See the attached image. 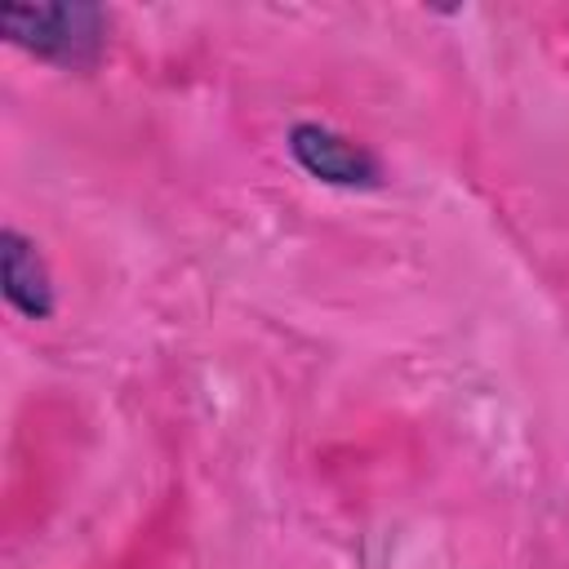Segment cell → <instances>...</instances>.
<instances>
[{
    "instance_id": "3",
    "label": "cell",
    "mask_w": 569,
    "mask_h": 569,
    "mask_svg": "<svg viewBox=\"0 0 569 569\" xmlns=\"http://www.w3.org/2000/svg\"><path fill=\"white\" fill-rule=\"evenodd\" d=\"M0 293L22 320H49L58 311L53 271L40 244L18 227H0Z\"/></svg>"
},
{
    "instance_id": "2",
    "label": "cell",
    "mask_w": 569,
    "mask_h": 569,
    "mask_svg": "<svg viewBox=\"0 0 569 569\" xmlns=\"http://www.w3.org/2000/svg\"><path fill=\"white\" fill-rule=\"evenodd\" d=\"M284 147L293 156V164L338 191H378L387 187V164L373 147L320 124V120H293L284 133Z\"/></svg>"
},
{
    "instance_id": "1",
    "label": "cell",
    "mask_w": 569,
    "mask_h": 569,
    "mask_svg": "<svg viewBox=\"0 0 569 569\" xmlns=\"http://www.w3.org/2000/svg\"><path fill=\"white\" fill-rule=\"evenodd\" d=\"M0 36L53 67L89 71L107 53V9L89 0H53V4H0Z\"/></svg>"
}]
</instances>
